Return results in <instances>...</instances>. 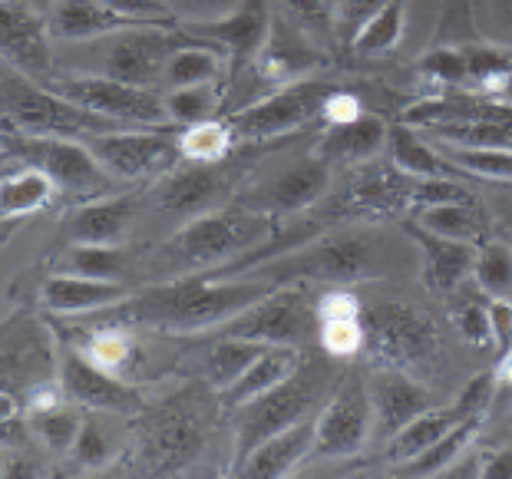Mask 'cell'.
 <instances>
[{"mask_svg": "<svg viewBox=\"0 0 512 479\" xmlns=\"http://www.w3.org/2000/svg\"><path fill=\"white\" fill-rule=\"evenodd\" d=\"M271 24H275V10L271 0H242L235 14H228L215 24H199V27H185L189 34L212 40L228 53L232 70H245L258 60V53L265 50V43L271 37Z\"/></svg>", "mask_w": 512, "mask_h": 479, "instance_id": "cell-17", "label": "cell"}, {"mask_svg": "<svg viewBox=\"0 0 512 479\" xmlns=\"http://www.w3.org/2000/svg\"><path fill=\"white\" fill-rule=\"evenodd\" d=\"M390 159L400 172H407L413 179H446V166L443 156L433 143H423V139L413 133L410 126H394L387 139Z\"/></svg>", "mask_w": 512, "mask_h": 479, "instance_id": "cell-33", "label": "cell"}, {"mask_svg": "<svg viewBox=\"0 0 512 479\" xmlns=\"http://www.w3.org/2000/svg\"><path fill=\"white\" fill-rule=\"evenodd\" d=\"M301 364V347H288V344H268L261 351L242 377L235 380L232 387L222 390V407L228 410H242L245 404H252L261 394L275 390L278 384H285L288 377L298 374Z\"/></svg>", "mask_w": 512, "mask_h": 479, "instance_id": "cell-24", "label": "cell"}, {"mask_svg": "<svg viewBox=\"0 0 512 479\" xmlns=\"http://www.w3.org/2000/svg\"><path fill=\"white\" fill-rule=\"evenodd\" d=\"M466 63H470V83L466 86H473L476 93L503 96L512 86V60L503 50H466Z\"/></svg>", "mask_w": 512, "mask_h": 479, "instance_id": "cell-42", "label": "cell"}, {"mask_svg": "<svg viewBox=\"0 0 512 479\" xmlns=\"http://www.w3.org/2000/svg\"><path fill=\"white\" fill-rule=\"evenodd\" d=\"M63 265H67L63 271H73V275L119 281L126 268V252L123 245H67Z\"/></svg>", "mask_w": 512, "mask_h": 479, "instance_id": "cell-40", "label": "cell"}, {"mask_svg": "<svg viewBox=\"0 0 512 479\" xmlns=\"http://www.w3.org/2000/svg\"><path fill=\"white\" fill-rule=\"evenodd\" d=\"M261 351H265V344L245 341V337L222 334V341H215L212 354H209V380H212V387L219 390V394H222L225 387H232Z\"/></svg>", "mask_w": 512, "mask_h": 479, "instance_id": "cell-37", "label": "cell"}, {"mask_svg": "<svg viewBox=\"0 0 512 479\" xmlns=\"http://www.w3.org/2000/svg\"><path fill=\"white\" fill-rule=\"evenodd\" d=\"M70 456L76 460L80 470H90V473L110 466V460L116 456V446L110 440V433H106L100 417H93V410H90V417H83V430H80V437H76Z\"/></svg>", "mask_w": 512, "mask_h": 479, "instance_id": "cell-43", "label": "cell"}, {"mask_svg": "<svg viewBox=\"0 0 512 479\" xmlns=\"http://www.w3.org/2000/svg\"><path fill=\"white\" fill-rule=\"evenodd\" d=\"M417 225L423 232L450 238V242H470L483 245L486 219L473 202H443V205H423Z\"/></svg>", "mask_w": 512, "mask_h": 479, "instance_id": "cell-29", "label": "cell"}, {"mask_svg": "<svg viewBox=\"0 0 512 479\" xmlns=\"http://www.w3.org/2000/svg\"><path fill=\"white\" fill-rule=\"evenodd\" d=\"M47 86H53L67 100L80 103L83 110H93L129 129H176L169 123L166 93L162 90L106 80V76H80V73H53Z\"/></svg>", "mask_w": 512, "mask_h": 479, "instance_id": "cell-6", "label": "cell"}, {"mask_svg": "<svg viewBox=\"0 0 512 479\" xmlns=\"http://www.w3.org/2000/svg\"><path fill=\"white\" fill-rule=\"evenodd\" d=\"M456 328H460V334L466 337V344H473V347H486L493 341L486 304H476V301L463 304V308L456 311Z\"/></svg>", "mask_w": 512, "mask_h": 479, "instance_id": "cell-52", "label": "cell"}, {"mask_svg": "<svg viewBox=\"0 0 512 479\" xmlns=\"http://www.w3.org/2000/svg\"><path fill=\"white\" fill-rule=\"evenodd\" d=\"M232 199V179L225 176L222 162H185L159 176L149 192V209L162 222L179 228L205 212L225 209Z\"/></svg>", "mask_w": 512, "mask_h": 479, "instance_id": "cell-10", "label": "cell"}, {"mask_svg": "<svg viewBox=\"0 0 512 479\" xmlns=\"http://www.w3.org/2000/svg\"><path fill=\"white\" fill-rule=\"evenodd\" d=\"M4 152L20 166H34L57 182L60 192L73 199H103V195L119 192V182L103 169V162L93 156L86 139H63V136H27L7 133Z\"/></svg>", "mask_w": 512, "mask_h": 479, "instance_id": "cell-5", "label": "cell"}, {"mask_svg": "<svg viewBox=\"0 0 512 479\" xmlns=\"http://www.w3.org/2000/svg\"><path fill=\"white\" fill-rule=\"evenodd\" d=\"M126 298L129 288L123 281L86 278V275H73V271H57L40 288L43 308L53 314H93L113 308V304H123Z\"/></svg>", "mask_w": 512, "mask_h": 479, "instance_id": "cell-22", "label": "cell"}, {"mask_svg": "<svg viewBox=\"0 0 512 479\" xmlns=\"http://www.w3.org/2000/svg\"><path fill=\"white\" fill-rule=\"evenodd\" d=\"M361 100H357L354 93H344V90H331L328 100L321 106V119L328 126H344V123H354L357 116H361Z\"/></svg>", "mask_w": 512, "mask_h": 479, "instance_id": "cell-54", "label": "cell"}, {"mask_svg": "<svg viewBox=\"0 0 512 479\" xmlns=\"http://www.w3.org/2000/svg\"><path fill=\"white\" fill-rule=\"evenodd\" d=\"M192 34L176 24H136L83 43H57V73L106 76V80L162 90L169 57Z\"/></svg>", "mask_w": 512, "mask_h": 479, "instance_id": "cell-3", "label": "cell"}, {"mask_svg": "<svg viewBox=\"0 0 512 479\" xmlns=\"http://www.w3.org/2000/svg\"><path fill=\"white\" fill-rule=\"evenodd\" d=\"M47 27L53 43H83L113 34V30L136 27V20L119 17L103 0H60L47 14Z\"/></svg>", "mask_w": 512, "mask_h": 479, "instance_id": "cell-25", "label": "cell"}, {"mask_svg": "<svg viewBox=\"0 0 512 479\" xmlns=\"http://www.w3.org/2000/svg\"><path fill=\"white\" fill-rule=\"evenodd\" d=\"M403 30H407L403 4L400 0H390V4L370 20L361 34L354 37L351 50L357 53V57H380V53H390L403 40Z\"/></svg>", "mask_w": 512, "mask_h": 479, "instance_id": "cell-39", "label": "cell"}, {"mask_svg": "<svg viewBox=\"0 0 512 479\" xmlns=\"http://www.w3.org/2000/svg\"><path fill=\"white\" fill-rule=\"evenodd\" d=\"M242 0H172V20L182 27L215 24L228 14H235Z\"/></svg>", "mask_w": 512, "mask_h": 479, "instance_id": "cell-48", "label": "cell"}, {"mask_svg": "<svg viewBox=\"0 0 512 479\" xmlns=\"http://www.w3.org/2000/svg\"><path fill=\"white\" fill-rule=\"evenodd\" d=\"M275 235V215L255 209H215L199 219L179 225L166 238L152 265L162 271V281L185 275H212L219 265H235L258 252Z\"/></svg>", "mask_w": 512, "mask_h": 479, "instance_id": "cell-2", "label": "cell"}, {"mask_svg": "<svg viewBox=\"0 0 512 479\" xmlns=\"http://www.w3.org/2000/svg\"><path fill=\"white\" fill-rule=\"evenodd\" d=\"M390 126L380 116L361 113L354 123L331 126L328 136L314 146V156L331 162H374L387 149Z\"/></svg>", "mask_w": 512, "mask_h": 479, "instance_id": "cell-27", "label": "cell"}, {"mask_svg": "<svg viewBox=\"0 0 512 479\" xmlns=\"http://www.w3.org/2000/svg\"><path fill=\"white\" fill-rule=\"evenodd\" d=\"M311 410H314V390L304 384V380H298V374L288 377L285 384H278L275 390H268V394H261L252 404H245L238 410L242 420H238V430H235L232 473L252 456L255 446H261L281 430H288L291 423L304 420Z\"/></svg>", "mask_w": 512, "mask_h": 479, "instance_id": "cell-14", "label": "cell"}, {"mask_svg": "<svg viewBox=\"0 0 512 479\" xmlns=\"http://www.w3.org/2000/svg\"><path fill=\"white\" fill-rule=\"evenodd\" d=\"M0 27H4V63L10 70L37 83H47L57 73V50H53L57 43L50 37L47 17L37 14L27 0H4Z\"/></svg>", "mask_w": 512, "mask_h": 479, "instance_id": "cell-15", "label": "cell"}, {"mask_svg": "<svg viewBox=\"0 0 512 479\" xmlns=\"http://www.w3.org/2000/svg\"><path fill=\"white\" fill-rule=\"evenodd\" d=\"M420 73L430 76L443 86H466L470 83V63H466V50H453V47H440L430 50L427 57L420 60Z\"/></svg>", "mask_w": 512, "mask_h": 479, "instance_id": "cell-46", "label": "cell"}, {"mask_svg": "<svg viewBox=\"0 0 512 479\" xmlns=\"http://www.w3.org/2000/svg\"><path fill=\"white\" fill-rule=\"evenodd\" d=\"M235 146V133L228 119H209L179 129V152L185 162H222Z\"/></svg>", "mask_w": 512, "mask_h": 479, "instance_id": "cell-36", "label": "cell"}, {"mask_svg": "<svg viewBox=\"0 0 512 479\" xmlns=\"http://www.w3.org/2000/svg\"><path fill=\"white\" fill-rule=\"evenodd\" d=\"M60 390L70 404L96 413H133L139 394L123 380L113 377L80 347H63L60 354Z\"/></svg>", "mask_w": 512, "mask_h": 479, "instance_id": "cell-16", "label": "cell"}, {"mask_svg": "<svg viewBox=\"0 0 512 479\" xmlns=\"http://www.w3.org/2000/svg\"><path fill=\"white\" fill-rule=\"evenodd\" d=\"M27 4H30V7H34V10H37V14H43V17H47V14H50V10H53V7H57V4H60V0H27Z\"/></svg>", "mask_w": 512, "mask_h": 479, "instance_id": "cell-57", "label": "cell"}, {"mask_svg": "<svg viewBox=\"0 0 512 479\" xmlns=\"http://www.w3.org/2000/svg\"><path fill=\"white\" fill-rule=\"evenodd\" d=\"M86 146L119 185L159 179L182 159L179 129H116V133L90 136Z\"/></svg>", "mask_w": 512, "mask_h": 479, "instance_id": "cell-9", "label": "cell"}, {"mask_svg": "<svg viewBox=\"0 0 512 479\" xmlns=\"http://www.w3.org/2000/svg\"><path fill=\"white\" fill-rule=\"evenodd\" d=\"M377 258L374 245L364 235H334L321 238L301 252H281L275 261H268L265 271L252 278L265 281H294V278H314L331 281V285H351V281L377 278Z\"/></svg>", "mask_w": 512, "mask_h": 479, "instance_id": "cell-7", "label": "cell"}, {"mask_svg": "<svg viewBox=\"0 0 512 479\" xmlns=\"http://www.w3.org/2000/svg\"><path fill=\"white\" fill-rule=\"evenodd\" d=\"M483 476H512V450H499L493 453V460L483 463V470H479Z\"/></svg>", "mask_w": 512, "mask_h": 479, "instance_id": "cell-55", "label": "cell"}, {"mask_svg": "<svg viewBox=\"0 0 512 479\" xmlns=\"http://www.w3.org/2000/svg\"><path fill=\"white\" fill-rule=\"evenodd\" d=\"M318 67H321V53L314 50L308 30H301L288 14H275L271 37L265 43V50L258 53V60L252 63V70L271 90H278V86L308 80Z\"/></svg>", "mask_w": 512, "mask_h": 479, "instance_id": "cell-18", "label": "cell"}, {"mask_svg": "<svg viewBox=\"0 0 512 479\" xmlns=\"http://www.w3.org/2000/svg\"><path fill=\"white\" fill-rule=\"evenodd\" d=\"M57 182L47 172H40L34 166H20L17 172H10L0 189V209L4 219H24L30 212H40L43 205H50V199L57 195Z\"/></svg>", "mask_w": 512, "mask_h": 479, "instance_id": "cell-32", "label": "cell"}, {"mask_svg": "<svg viewBox=\"0 0 512 479\" xmlns=\"http://www.w3.org/2000/svg\"><path fill=\"white\" fill-rule=\"evenodd\" d=\"M479 423H483V417H466L460 423H453V427L446 430L443 437L430 446V450H423L420 456H413V460L403 463L400 470L407 473V476H440V473H450V466L460 463L463 456L470 453V443L476 440Z\"/></svg>", "mask_w": 512, "mask_h": 479, "instance_id": "cell-30", "label": "cell"}, {"mask_svg": "<svg viewBox=\"0 0 512 479\" xmlns=\"http://www.w3.org/2000/svg\"><path fill=\"white\" fill-rule=\"evenodd\" d=\"M496 384H503V387H512V351H509L506 357H499Z\"/></svg>", "mask_w": 512, "mask_h": 479, "instance_id": "cell-56", "label": "cell"}, {"mask_svg": "<svg viewBox=\"0 0 512 479\" xmlns=\"http://www.w3.org/2000/svg\"><path fill=\"white\" fill-rule=\"evenodd\" d=\"M361 324H364V351L380 367L407 370L413 364H420L433 351V344H437L433 324L423 314L397 301L370 304L367 311H361Z\"/></svg>", "mask_w": 512, "mask_h": 479, "instance_id": "cell-12", "label": "cell"}, {"mask_svg": "<svg viewBox=\"0 0 512 479\" xmlns=\"http://www.w3.org/2000/svg\"><path fill=\"white\" fill-rule=\"evenodd\" d=\"M228 73H232V60H228V53L219 43L192 34L169 57V67L162 73V93L182 90V86H202V83L225 86Z\"/></svg>", "mask_w": 512, "mask_h": 479, "instance_id": "cell-26", "label": "cell"}, {"mask_svg": "<svg viewBox=\"0 0 512 479\" xmlns=\"http://www.w3.org/2000/svg\"><path fill=\"white\" fill-rule=\"evenodd\" d=\"M331 83L308 76V80L288 83L261 96L245 110L228 113V126L235 133V143H265V139L288 136L294 129L314 123L321 116V106L328 100Z\"/></svg>", "mask_w": 512, "mask_h": 479, "instance_id": "cell-8", "label": "cell"}, {"mask_svg": "<svg viewBox=\"0 0 512 479\" xmlns=\"http://www.w3.org/2000/svg\"><path fill=\"white\" fill-rule=\"evenodd\" d=\"M489 328H493V347L499 357L512 351V298H489Z\"/></svg>", "mask_w": 512, "mask_h": 479, "instance_id": "cell-53", "label": "cell"}, {"mask_svg": "<svg viewBox=\"0 0 512 479\" xmlns=\"http://www.w3.org/2000/svg\"><path fill=\"white\" fill-rule=\"evenodd\" d=\"M318 337L324 344V351L334 357H354L364 347V324L361 314L354 318H324L318 321Z\"/></svg>", "mask_w": 512, "mask_h": 479, "instance_id": "cell-44", "label": "cell"}, {"mask_svg": "<svg viewBox=\"0 0 512 479\" xmlns=\"http://www.w3.org/2000/svg\"><path fill=\"white\" fill-rule=\"evenodd\" d=\"M390 0H334V37L351 47L354 37L384 10Z\"/></svg>", "mask_w": 512, "mask_h": 479, "instance_id": "cell-45", "label": "cell"}, {"mask_svg": "<svg viewBox=\"0 0 512 479\" xmlns=\"http://www.w3.org/2000/svg\"><path fill=\"white\" fill-rule=\"evenodd\" d=\"M506 10H509V14H512V0H506Z\"/></svg>", "mask_w": 512, "mask_h": 479, "instance_id": "cell-58", "label": "cell"}, {"mask_svg": "<svg viewBox=\"0 0 512 479\" xmlns=\"http://www.w3.org/2000/svg\"><path fill=\"white\" fill-rule=\"evenodd\" d=\"M314 433H318V413H308L304 420L291 423L288 430H281L275 437H268L261 446H255L252 456H248L235 473L261 476V479H278V476L294 473L311 456Z\"/></svg>", "mask_w": 512, "mask_h": 479, "instance_id": "cell-23", "label": "cell"}, {"mask_svg": "<svg viewBox=\"0 0 512 479\" xmlns=\"http://www.w3.org/2000/svg\"><path fill=\"white\" fill-rule=\"evenodd\" d=\"M86 354H90L93 361L100 364V367H106V370H119L129 361V354H133V344H129L126 331L103 328V331H96L90 337V344H86Z\"/></svg>", "mask_w": 512, "mask_h": 479, "instance_id": "cell-49", "label": "cell"}, {"mask_svg": "<svg viewBox=\"0 0 512 479\" xmlns=\"http://www.w3.org/2000/svg\"><path fill=\"white\" fill-rule=\"evenodd\" d=\"M493 394H496V370H493V374H479L476 380H470L466 390L460 394V400L453 404V410L460 413V420L483 417L486 407H489V400H493Z\"/></svg>", "mask_w": 512, "mask_h": 479, "instance_id": "cell-51", "label": "cell"}, {"mask_svg": "<svg viewBox=\"0 0 512 479\" xmlns=\"http://www.w3.org/2000/svg\"><path fill=\"white\" fill-rule=\"evenodd\" d=\"M314 331H318V311L311 308L304 291L285 288V291H271L258 304H252L248 311H242L238 318H232L222 328V334L245 337L255 344H288L301 347L308 344Z\"/></svg>", "mask_w": 512, "mask_h": 479, "instance_id": "cell-13", "label": "cell"}, {"mask_svg": "<svg viewBox=\"0 0 512 479\" xmlns=\"http://www.w3.org/2000/svg\"><path fill=\"white\" fill-rule=\"evenodd\" d=\"M374 433V397L361 374H347L334 387L331 400L318 410V433H314L311 456L321 460H351L364 450Z\"/></svg>", "mask_w": 512, "mask_h": 479, "instance_id": "cell-11", "label": "cell"}, {"mask_svg": "<svg viewBox=\"0 0 512 479\" xmlns=\"http://www.w3.org/2000/svg\"><path fill=\"white\" fill-rule=\"evenodd\" d=\"M80 430H83V417L70 400H67V407L53 404V407L34 410V437L50 456L73 453V443L80 437Z\"/></svg>", "mask_w": 512, "mask_h": 479, "instance_id": "cell-35", "label": "cell"}, {"mask_svg": "<svg viewBox=\"0 0 512 479\" xmlns=\"http://www.w3.org/2000/svg\"><path fill=\"white\" fill-rule=\"evenodd\" d=\"M331 189V166L311 152L308 159L291 162L288 169H281L275 179H268L261 189L252 195L248 209L265 212V215H298L311 209L324 192Z\"/></svg>", "mask_w": 512, "mask_h": 479, "instance_id": "cell-19", "label": "cell"}, {"mask_svg": "<svg viewBox=\"0 0 512 479\" xmlns=\"http://www.w3.org/2000/svg\"><path fill=\"white\" fill-rule=\"evenodd\" d=\"M473 278L486 298H512V245L483 242L476 248Z\"/></svg>", "mask_w": 512, "mask_h": 479, "instance_id": "cell-38", "label": "cell"}, {"mask_svg": "<svg viewBox=\"0 0 512 479\" xmlns=\"http://www.w3.org/2000/svg\"><path fill=\"white\" fill-rule=\"evenodd\" d=\"M433 146L443 159H450L463 172H473V176L483 179H512V149H470L437 143V139H433Z\"/></svg>", "mask_w": 512, "mask_h": 479, "instance_id": "cell-41", "label": "cell"}, {"mask_svg": "<svg viewBox=\"0 0 512 479\" xmlns=\"http://www.w3.org/2000/svg\"><path fill=\"white\" fill-rule=\"evenodd\" d=\"M139 219V199L133 192H113L83 202L63 222L67 245H123Z\"/></svg>", "mask_w": 512, "mask_h": 479, "instance_id": "cell-21", "label": "cell"}, {"mask_svg": "<svg viewBox=\"0 0 512 479\" xmlns=\"http://www.w3.org/2000/svg\"><path fill=\"white\" fill-rule=\"evenodd\" d=\"M453 423H460V413H456L453 407H433L427 413H420L417 420H410L407 427L387 440V460L397 463V466L410 463L413 456L430 450V446L437 443Z\"/></svg>", "mask_w": 512, "mask_h": 479, "instance_id": "cell-31", "label": "cell"}, {"mask_svg": "<svg viewBox=\"0 0 512 479\" xmlns=\"http://www.w3.org/2000/svg\"><path fill=\"white\" fill-rule=\"evenodd\" d=\"M285 14L311 37H334V0H281Z\"/></svg>", "mask_w": 512, "mask_h": 479, "instance_id": "cell-47", "label": "cell"}, {"mask_svg": "<svg viewBox=\"0 0 512 479\" xmlns=\"http://www.w3.org/2000/svg\"><path fill=\"white\" fill-rule=\"evenodd\" d=\"M222 103H225V96H222L219 83L182 86V90H169L166 93L169 123L176 126V129L195 126V123H209V119H219Z\"/></svg>", "mask_w": 512, "mask_h": 479, "instance_id": "cell-34", "label": "cell"}, {"mask_svg": "<svg viewBox=\"0 0 512 479\" xmlns=\"http://www.w3.org/2000/svg\"><path fill=\"white\" fill-rule=\"evenodd\" d=\"M119 17L136 24H176L172 20V0H103Z\"/></svg>", "mask_w": 512, "mask_h": 479, "instance_id": "cell-50", "label": "cell"}, {"mask_svg": "<svg viewBox=\"0 0 512 479\" xmlns=\"http://www.w3.org/2000/svg\"><path fill=\"white\" fill-rule=\"evenodd\" d=\"M413 238H417V245L423 252V281H427L430 291L450 295L456 285H463L466 275H473V261H476L479 245L450 242V238L423 232L420 225L413 228Z\"/></svg>", "mask_w": 512, "mask_h": 479, "instance_id": "cell-28", "label": "cell"}, {"mask_svg": "<svg viewBox=\"0 0 512 479\" xmlns=\"http://www.w3.org/2000/svg\"><path fill=\"white\" fill-rule=\"evenodd\" d=\"M4 116L14 133H27V136L90 139L100 133L129 129L93 110H83L80 103L67 100L53 86L30 80V76L10 67H4Z\"/></svg>", "mask_w": 512, "mask_h": 479, "instance_id": "cell-4", "label": "cell"}, {"mask_svg": "<svg viewBox=\"0 0 512 479\" xmlns=\"http://www.w3.org/2000/svg\"><path fill=\"white\" fill-rule=\"evenodd\" d=\"M275 291V281L252 275H185L159 281L129 304L139 321L172 334H202L228 321Z\"/></svg>", "mask_w": 512, "mask_h": 479, "instance_id": "cell-1", "label": "cell"}, {"mask_svg": "<svg viewBox=\"0 0 512 479\" xmlns=\"http://www.w3.org/2000/svg\"><path fill=\"white\" fill-rule=\"evenodd\" d=\"M367 384H370V397H374V427L384 433V440L400 433L420 413L440 407L437 394L400 367H380Z\"/></svg>", "mask_w": 512, "mask_h": 479, "instance_id": "cell-20", "label": "cell"}]
</instances>
